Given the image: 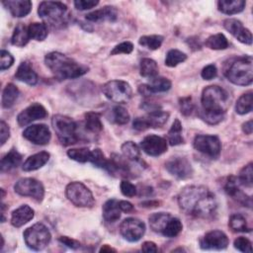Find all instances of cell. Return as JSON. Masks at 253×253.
I'll return each mask as SVG.
<instances>
[{
  "label": "cell",
  "instance_id": "cell-8",
  "mask_svg": "<svg viewBox=\"0 0 253 253\" xmlns=\"http://www.w3.org/2000/svg\"><path fill=\"white\" fill-rule=\"evenodd\" d=\"M67 199L76 207L91 208L95 204V199L91 191L81 182L69 183L65 188Z\"/></svg>",
  "mask_w": 253,
  "mask_h": 253
},
{
  "label": "cell",
  "instance_id": "cell-51",
  "mask_svg": "<svg viewBox=\"0 0 253 253\" xmlns=\"http://www.w3.org/2000/svg\"><path fill=\"white\" fill-rule=\"evenodd\" d=\"M133 50V44L130 42H123L119 44H117L112 50H111V54L112 55H116V54H120V53H125V54H128Z\"/></svg>",
  "mask_w": 253,
  "mask_h": 253
},
{
  "label": "cell",
  "instance_id": "cell-32",
  "mask_svg": "<svg viewBox=\"0 0 253 253\" xmlns=\"http://www.w3.org/2000/svg\"><path fill=\"white\" fill-rule=\"evenodd\" d=\"M19 94V89L13 83H8L2 92V107L5 109L11 108L18 99Z\"/></svg>",
  "mask_w": 253,
  "mask_h": 253
},
{
  "label": "cell",
  "instance_id": "cell-3",
  "mask_svg": "<svg viewBox=\"0 0 253 253\" xmlns=\"http://www.w3.org/2000/svg\"><path fill=\"white\" fill-rule=\"evenodd\" d=\"M44 63L51 73L59 80L75 79L84 75L89 70L86 65L81 64L58 51L48 52L44 56Z\"/></svg>",
  "mask_w": 253,
  "mask_h": 253
},
{
  "label": "cell",
  "instance_id": "cell-13",
  "mask_svg": "<svg viewBox=\"0 0 253 253\" xmlns=\"http://www.w3.org/2000/svg\"><path fill=\"white\" fill-rule=\"evenodd\" d=\"M120 232L126 240L136 242L145 233V223L138 218L127 217L120 224Z\"/></svg>",
  "mask_w": 253,
  "mask_h": 253
},
{
  "label": "cell",
  "instance_id": "cell-35",
  "mask_svg": "<svg viewBox=\"0 0 253 253\" xmlns=\"http://www.w3.org/2000/svg\"><path fill=\"white\" fill-rule=\"evenodd\" d=\"M182 129L183 128L180 121L178 119H175L171 126V128L167 133V142L170 145H179L184 142V138L182 136Z\"/></svg>",
  "mask_w": 253,
  "mask_h": 253
},
{
  "label": "cell",
  "instance_id": "cell-14",
  "mask_svg": "<svg viewBox=\"0 0 253 253\" xmlns=\"http://www.w3.org/2000/svg\"><path fill=\"white\" fill-rule=\"evenodd\" d=\"M165 169L178 179H187L193 174V168L189 160L180 156L169 158L165 162Z\"/></svg>",
  "mask_w": 253,
  "mask_h": 253
},
{
  "label": "cell",
  "instance_id": "cell-2",
  "mask_svg": "<svg viewBox=\"0 0 253 253\" xmlns=\"http://www.w3.org/2000/svg\"><path fill=\"white\" fill-rule=\"evenodd\" d=\"M201 104L199 117L209 125H217L223 120L229 106V96L217 85L207 86L202 92Z\"/></svg>",
  "mask_w": 253,
  "mask_h": 253
},
{
  "label": "cell",
  "instance_id": "cell-36",
  "mask_svg": "<svg viewBox=\"0 0 253 253\" xmlns=\"http://www.w3.org/2000/svg\"><path fill=\"white\" fill-rule=\"evenodd\" d=\"M147 85V88L151 95L155 93H161L166 92L171 88V81L168 78L156 76L152 79H150V82Z\"/></svg>",
  "mask_w": 253,
  "mask_h": 253
},
{
  "label": "cell",
  "instance_id": "cell-40",
  "mask_svg": "<svg viewBox=\"0 0 253 253\" xmlns=\"http://www.w3.org/2000/svg\"><path fill=\"white\" fill-rule=\"evenodd\" d=\"M228 225L230 229L234 232H248L250 227L247 224L246 218L240 213H234L229 217Z\"/></svg>",
  "mask_w": 253,
  "mask_h": 253
},
{
  "label": "cell",
  "instance_id": "cell-33",
  "mask_svg": "<svg viewBox=\"0 0 253 253\" xmlns=\"http://www.w3.org/2000/svg\"><path fill=\"white\" fill-rule=\"evenodd\" d=\"M84 126L90 132L98 133L103 129L100 115L95 112H88L84 115Z\"/></svg>",
  "mask_w": 253,
  "mask_h": 253
},
{
  "label": "cell",
  "instance_id": "cell-17",
  "mask_svg": "<svg viewBox=\"0 0 253 253\" xmlns=\"http://www.w3.org/2000/svg\"><path fill=\"white\" fill-rule=\"evenodd\" d=\"M140 147L147 155L159 156L167 151L168 142L164 137L150 134L141 140Z\"/></svg>",
  "mask_w": 253,
  "mask_h": 253
},
{
  "label": "cell",
  "instance_id": "cell-56",
  "mask_svg": "<svg viewBox=\"0 0 253 253\" xmlns=\"http://www.w3.org/2000/svg\"><path fill=\"white\" fill-rule=\"evenodd\" d=\"M9 137H10L9 126L3 120H1V123H0V144L3 145Z\"/></svg>",
  "mask_w": 253,
  "mask_h": 253
},
{
  "label": "cell",
  "instance_id": "cell-19",
  "mask_svg": "<svg viewBox=\"0 0 253 253\" xmlns=\"http://www.w3.org/2000/svg\"><path fill=\"white\" fill-rule=\"evenodd\" d=\"M223 28L240 42L245 44L252 43L251 32L247 28H245L239 20L226 19L223 21Z\"/></svg>",
  "mask_w": 253,
  "mask_h": 253
},
{
  "label": "cell",
  "instance_id": "cell-9",
  "mask_svg": "<svg viewBox=\"0 0 253 253\" xmlns=\"http://www.w3.org/2000/svg\"><path fill=\"white\" fill-rule=\"evenodd\" d=\"M103 94L112 102L124 104L127 103L132 97L130 85L123 80H111L102 87Z\"/></svg>",
  "mask_w": 253,
  "mask_h": 253
},
{
  "label": "cell",
  "instance_id": "cell-49",
  "mask_svg": "<svg viewBox=\"0 0 253 253\" xmlns=\"http://www.w3.org/2000/svg\"><path fill=\"white\" fill-rule=\"evenodd\" d=\"M234 247L241 251V252H245V253H251L252 252V243L251 241L243 236L237 237L234 242H233Z\"/></svg>",
  "mask_w": 253,
  "mask_h": 253
},
{
  "label": "cell",
  "instance_id": "cell-1",
  "mask_svg": "<svg viewBox=\"0 0 253 253\" xmlns=\"http://www.w3.org/2000/svg\"><path fill=\"white\" fill-rule=\"evenodd\" d=\"M178 205L187 214L209 218L215 214L217 202L215 196L205 186L184 187L178 194Z\"/></svg>",
  "mask_w": 253,
  "mask_h": 253
},
{
  "label": "cell",
  "instance_id": "cell-39",
  "mask_svg": "<svg viewBox=\"0 0 253 253\" xmlns=\"http://www.w3.org/2000/svg\"><path fill=\"white\" fill-rule=\"evenodd\" d=\"M206 46H208L211 49L214 50H221L225 49L228 47L229 42L226 39V37L223 34H215L212 36H210L206 42H205Z\"/></svg>",
  "mask_w": 253,
  "mask_h": 253
},
{
  "label": "cell",
  "instance_id": "cell-50",
  "mask_svg": "<svg viewBox=\"0 0 253 253\" xmlns=\"http://www.w3.org/2000/svg\"><path fill=\"white\" fill-rule=\"evenodd\" d=\"M180 111L184 116H189L194 111V103L191 97H183L179 100Z\"/></svg>",
  "mask_w": 253,
  "mask_h": 253
},
{
  "label": "cell",
  "instance_id": "cell-21",
  "mask_svg": "<svg viewBox=\"0 0 253 253\" xmlns=\"http://www.w3.org/2000/svg\"><path fill=\"white\" fill-rule=\"evenodd\" d=\"M129 160L126 159L124 155L112 154L111 158L108 159L105 170H107L110 174L122 177H129L131 174V167L129 165Z\"/></svg>",
  "mask_w": 253,
  "mask_h": 253
},
{
  "label": "cell",
  "instance_id": "cell-15",
  "mask_svg": "<svg viewBox=\"0 0 253 253\" xmlns=\"http://www.w3.org/2000/svg\"><path fill=\"white\" fill-rule=\"evenodd\" d=\"M200 247L204 250H222L229 243L227 235L221 230L207 232L199 241Z\"/></svg>",
  "mask_w": 253,
  "mask_h": 253
},
{
  "label": "cell",
  "instance_id": "cell-31",
  "mask_svg": "<svg viewBox=\"0 0 253 253\" xmlns=\"http://www.w3.org/2000/svg\"><path fill=\"white\" fill-rule=\"evenodd\" d=\"M171 214L168 212H154L149 217V225L151 229L157 233H162L167 222L171 218Z\"/></svg>",
  "mask_w": 253,
  "mask_h": 253
},
{
  "label": "cell",
  "instance_id": "cell-55",
  "mask_svg": "<svg viewBox=\"0 0 253 253\" xmlns=\"http://www.w3.org/2000/svg\"><path fill=\"white\" fill-rule=\"evenodd\" d=\"M99 4V1H95V0H76L74 1V6L76 9L78 10H88L91 9L95 6H97Z\"/></svg>",
  "mask_w": 253,
  "mask_h": 253
},
{
  "label": "cell",
  "instance_id": "cell-58",
  "mask_svg": "<svg viewBox=\"0 0 253 253\" xmlns=\"http://www.w3.org/2000/svg\"><path fill=\"white\" fill-rule=\"evenodd\" d=\"M141 250L143 252L149 253V252H157L158 248H157V246H156V244L154 242H152V241H145L141 245Z\"/></svg>",
  "mask_w": 253,
  "mask_h": 253
},
{
  "label": "cell",
  "instance_id": "cell-20",
  "mask_svg": "<svg viewBox=\"0 0 253 253\" xmlns=\"http://www.w3.org/2000/svg\"><path fill=\"white\" fill-rule=\"evenodd\" d=\"M46 116H47V112L45 108L39 103H34L29 107H27L25 110H23L17 116V122L19 126H25L31 124L32 122L44 119Z\"/></svg>",
  "mask_w": 253,
  "mask_h": 253
},
{
  "label": "cell",
  "instance_id": "cell-62",
  "mask_svg": "<svg viewBox=\"0 0 253 253\" xmlns=\"http://www.w3.org/2000/svg\"><path fill=\"white\" fill-rule=\"evenodd\" d=\"M116 252V249H114V248H112V247H110L109 245H103L101 248H100V252Z\"/></svg>",
  "mask_w": 253,
  "mask_h": 253
},
{
  "label": "cell",
  "instance_id": "cell-10",
  "mask_svg": "<svg viewBox=\"0 0 253 253\" xmlns=\"http://www.w3.org/2000/svg\"><path fill=\"white\" fill-rule=\"evenodd\" d=\"M193 145L196 150L212 159H216L221 151V143L216 135L198 134L194 138Z\"/></svg>",
  "mask_w": 253,
  "mask_h": 253
},
{
  "label": "cell",
  "instance_id": "cell-46",
  "mask_svg": "<svg viewBox=\"0 0 253 253\" xmlns=\"http://www.w3.org/2000/svg\"><path fill=\"white\" fill-rule=\"evenodd\" d=\"M239 183L241 186L251 188L253 185V168L252 163H248L245 165L239 172V175L237 177Z\"/></svg>",
  "mask_w": 253,
  "mask_h": 253
},
{
  "label": "cell",
  "instance_id": "cell-27",
  "mask_svg": "<svg viewBox=\"0 0 253 253\" xmlns=\"http://www.w3.org/2000/svg\"><path fill=\"white\" fill-rule=\"evenodd\" d=\"M103 217L107 222H115L121 217V209L119 206V201L116 199L108 200L102 209Z\"/></svg>",
  "mask_w": 253,
  "mask_h": 253
},
{
  "label": "cell",
  "instance_id": "cell-24",
  "mask_svg": "<svg viewBox=\"0 0 253 253\" xmlns=\"http://www.w3.org/2000/svg\"><path fill=\"white\" fill-rule=\"evenodd\" d=\"M16 79L19 81H22L28 85L34 86L38 83V74L34 70L33 66L28 61H23L20 63V65L17 68V71L15 73Z\"/></svg>",
  "mask_w": 253,
  "mask_h": 253
},
{
  "label": "cell",
  "instance_id": "cell-60",
  "mask_svg": "<svg viewBox=\"0 0 253 253\" xmlns=\"http://www.w3.org/2000/svg\"><path fill=\"white\" fill-rule=\"evenodd\" d=\"M119 206L121 211L124 212H130L133 211L132 204L127 201H119Z\"/></svg>",
  "mask_w": 253,
  "mask_h": 253
},
{
  "label": "cell",
  "instance_id": "cell-22",
  "mask_svg": "<svg viewBox=\"0 0 253 253\" xmlns=\"http://www.w3.org/2000/svg\"><path fill=\"white\" fill-rule=\"evenodd\" d=\"M2 4L12 14V16L21 18L27 16L32 10V2L29 0H6Z\"/></svg>",
  "mask_w": 253,
  "mask_h": 253
},
{
  "label": "cell",
  "instance_id": "cell-4",
  "mask_svg": "<svg viewBox=\"0 0 253 253\" xmlns=\"http://www.w3.org/2000/svg\"><path fill=\"white\" fill-rule=\"evenodd\" d=\"M225 77L233 84L248 86L253 81V59L250 55L231 59L224 67Z\"/></svg>",
  "mask_w": 253,
  "mask_h": 253
},
{
  "label": "cell",
  "instance_id": "cell-44",
  "mask_svg": "<svg viewBox=\"0 0 253 253\" xmlns=\"http://www.w3.org/2000/svg\"><path fill=\"white\" fill-rule=\"evenodd\" d=\"M187 59L186 53L178 49H170L165 57V65L168 67H175L179 63L184 62Z\"/></svg>",
  "mask_w": 253,
  "mask_h": 253
},
{
  "label": "cell",
  "instance_id": "cell-38",
  "mask_svg": "<svg viewBox=\"0 0 253 253\" xmlns=\"http://www.w3.org/2000/svg\"><path fill=\"white\" fill-rule=\"evenodd\" d=\"M28 31L30 38L38 42H42L47 37V26L44 23H31L28 26Z\"/></svg>",
  "mask_w": 253,
  "mask_h": 253
},
{
  "label": "cell",
  "instance_id": "cell-7",
  "mask_svg": "<svg viewBox=\"0 0 253 253\" xmlns=\"http://www.w3.org/2000/svg\"><path fill=\"white\" fill-rule=\"evenodd\" d=\"M24 240L26 245L35 251L44 249L51 239V234L48 228L42 223H35L28 227L24 233Z\"/></svg>",
  "mask_w": 253,
  "mask_h": 253
},
{
  "label": "cell",
  "instance_id": "cell-37",
  "mask_svg": "<svg viewBox=\"0 0 253 253\" xmlns=\"http://www.w3.org/2000/svg\"><path fill=\"white\" fill-rule=\"evenodd\" d=\"M139 73L142 77L152 79L158 75V65L155 60L151 58H143L140 61Z\"/></svg>",
  "mask_w": 253,
  "mask_h": 253
},
{
  "label": "cell",
  "instance_id": "cell-28",
  "mask_svg": "<svg viewBox=\"0 0 253 253\" xmlns=\"http://www.w3.org/2000/svg\"><path fill=\"white\" fill-rule=\"evenodd\" d=\"M245 1L243 0H220L217 2L218 10L226 15H233L240 13L245 8Z\"/></svg>",
  "mask_w": 253,
  "mask_h": 253
},
{
  "label": "cell",
  "instance_id": "cell-59",
  "mask_svg": "<svg viewBox=\"0 0 253 253\" xmlns=\"http://www.w3.org/2000/svg\"><path fill=\"white\" fill-rule=\"evenodd\" d=\"M143 110H145L147 113H151L157 110H161V107L158 104H154V103H150V102H143L140 106Z\"/></svg>",
  "mask_w": 253,
  "mask_h": 253
},
{
  "label": "cell",
  "instance_id": "cell-23",
  "mask_svg": "<svg viewBox=\"0 0 253 253\" xmlns=\"http://www.w3.org/2000/svg\"><path fill=\"white\" fill-rule=\"evenodd\" d=\"M86 20L90 22H104V21H110L114 22L118 18V11L113 6H105L99 10H95L93 12H90L86 15Z\"/></svg>",
  "mask_w": 253,
  "mask_h": 253
},
{
  "label": "cell",
  "instance_id": "cell-16",
  "mask_svg": "<svg viewBox=\"0 0 253 253\" xmlns=\"http://www.w3.org/2000/svg\"><path fill=\"white\" fill-rule=\"evenodd\" d=\"M23 136L34 144L44 145L49 142L51 133L45 125H32L23 131Z\"/></svg>",
  "mask_w": 253,
  "mask_h": 253
},
{
  "label": "cell",
  "instance_id": "cell-12",
  "mask_svg": "<svg viewBox=\"0 0 253 253\" xmlns=\"http://www.w3.org/2000/svg\"><path fill=\"white\" fill-rule=\"evenodd\" d=\"M169 119V113L157 110L143 117H137L132 122V126L136 130H145L147 128H156L164 126Z\"/></svg>",
  "mask_w": 253,
  "mask_h": 253
},
{
  "label": "cell",
  "instance_id": "cell-54",
  "mask_svg": "<svg viewBox=\"0 0 253 253\" xmlns=\"http://www.w3.org/2000/svg\"><path fill=\"white\" fill-rule=\"evenodd\" d=\"M217 75V69L214 64H209L205 66L201 72V76L205 80H211Z\"/></svg>",
  "mask_w": 253,
  "mask_h": 253
},
{
  "label": "cell",
  "instance_id": "cell-42",
  "mask_svg": "<svg viewBox=\"0 0 253 253\" xmlns=\"http://www.w3.org/2000/svg\"><path fill=\"white\" fill-rule=\"evenodd\" d=\"M163 40H164V38L160 35H150V36L140 37L138 40V42L140 45H142L148 49L155 50L161 46Z\"/></svg>",
  "mask_w": 253,
  "mask_h": 253
},
{
  "label": "cell",
  "instance_id": "cell-29",
  "mask_svg": "<svg viewBox=\"0 0 253 253\" xmlns=\"http://www.w3.org/2000/svg\"><path fill=\"white\" fill-rule=\"evenodd\" d=\"M22 161V155L15 149L12 148L6 155L1 159V172H7L14 168H17Z\"/></svg>",
  "mask_w": 253,
  "mask_h": 253
},
{
  "label": "cell",
  "instance_id": "cell-41",
  "mask_svg": "<svg viewBox=\"0 0 253 253\" xmlns=\"http://www.w3.org/2000/svg\"><path fill=\"white\" fill-rule=\"evenodd\" d=\"M123 155L129 161H140L139 147L133 141H126L122 144Z\"/></svg>",
  "mask_w": 253,
  "mask_h": 253
},
{
  "label": "cell",
  "instance_id": "cell-53",
  "mask_svg": "<svg viewBox=\"0 0 253 253\" xmlns=\"http://www.w3.org/2000/svg\"><path fill=\"white\" fill-rule=\"evenodd\" d=\"M0 57H1V60H0V69L3 71L5 69H8L10 68L13 63H14V57L13 55L8 52L7 50H4L2 49L1 50V53H0Z\"/></svg>",
  "mask_w": 253,
  "mask_h": 253
},
{
  "label": "cell",
  "instance_id": "cell-6",
  "mask_svg": "<svg viewBox=\"0 0 253 253\" xmlns=\"http://www.w3.org/2000/svg\"><path fill=\"white\" fill-rule=\"evenodd\" d=\"M51 125L62 145L67 146L78 141L77 124L71 118L63 115H54L51 119Z\"/></svg>",
  "mask_w": 253,
  "mask_h": 253
},
{
  "label": "cell",
  "instance_id": "cell-47",
  "mask_svg": "<svg viewBox=\"0 0 253 253\" xmlns=\"http://www.w3.org/2000/svg\"><path fill=\"white\" fill-rule=\"evenodd\" d=\"M113 122L118 125H126L129 121V114L122 106H115L112 109Z\"/></svg>",
  "mask_w": 253,
  "mask_h": 253
},
{
  "label": "cell",
  "instance_id": "cell-34",
  "mask_svg": "<svg viewBox=\"0 0 253 253\" xmlns=\"http://www.w3.org/2000/svg\"><path fill=\"white\" fill-rule=\"evenodd\" d=\"M253 109V93L248 91L245 94L241 95L236 102L235 111L239 115H245L252 111Z\"/></svg>",
  "mask_w": 253,
  "mask_h": 253
},
{
  "label": "cell",
  "instance_id": "cell-43",
  "mask_svg": "<svg viewBox=\"0 0 253 253\" xmlns=\"http://www.w3.org/2000/svg\"><path fill=\"white\" fill-rule=\"evenodd\" d=\"M182 229H183V225H182L181 220L177 217L171 216V218L167 222V224L161 234L166 237L171 238V237L177 236L182 231Z\"/></svg>",
  "mask_w": 253,
  "mask_h": 253
},
{
  "label": "cell",
  "instance_id": "cell-11",
  "mask_svg": "<svg viewBox=\"0 0 253 253\" xmlns=\"http://www.w3.org/2000/svg\"><path fill=\"white\" fill-rule=\"evenodd\" d=\"M15 192L24 197H31L38 202H42L44 196L43 185L34 178L19 179L14 185Z\"/></svg>",
  "mask_w": 253,
  "mask_h": 253
},
{
  "label": "cell",
  "instance_id": "cell-18",
  "mask_svg": "<svg viewBox=\"0 0 253 253\" xmlns=\"http://www.w3.org/2000/svg\"><path fill=\"white\" fill-rule=\"evenodd\" d=\"M240 183L235 176H229L225 182L224 185V191L225 193L231 197L233 200H235L237 203L241 204L244 207L251 208L252 206V200L250 196H247L241 189H240Z\"/></svg>",
  "mask_w": 253,
  "mask_h": 253
},
{
  "label": "cell",
  "instance_id": "cell-5",
  "mask_svg": "<svg viewBox=\"0 0 253 253\" xmlns=\"http://www.w3.org/2000/svg\"><path fill=\"white\" fill-rule=\"evenodd\" d=\"M38 14L45 25L51 28H62L67 25L70 13L65 4L58 1H42L39 5Z\"/></svg>",
  "mask_w": 253,
  "mask_h": 253
},
{
  "label": "cell",
  "instance_id": "cell-57",
  "mask_svg": "<svg viewBox=\"0 0 253 253\" xmlns=\"http://www.w3.org/2000/svg\"><path fill=\"white\" fill-rule=\"evenodd\" d=\"M58 241L61 244L65 245V246H67L68 248H71V249H77V248L80 247L79 241H77L75 239H72V238H70L68 236H60L58 238Z\"/></svg>",
  "mask_w": 253,
  "mask_h": 253
},
{
  "label": "cell",
  "instance_id": "cell-52",
  "mask_svg": "<svg viewBox=\"0 0 253 253\" xmlns=\"http://www.w3.org/2000/svg\"><path fill=\"white\" fill-rule=\"evenodd\" d=\"M120 189H121V192L124 196L126 197H134L136 195V192H137V189L136 187L131 184L129 181L127 180H123L121 182V185H120Z\"/></svg>",
  "mask_w": 253,
  "mask_h": 253
},
{
  "label": "cell",
  "instance_id": "cell-26",
  "mask_svg": "<svg viewBox=\"0 0 253 253\" xmlns=\"http://www.w3.org/2000/svg\"><path fill=\"white\" fill-rule=\"evenodd\" d=\"M49 153L46 151H41L33 154L26 159V161L23 163L22 168L26 172L38 170L47 163V161L49 160Z\"/></svg>",
  "mask_w": 253,
  "mask_h": 253
},
{
  "label": "cell",
  "instance_id": "cell-61",
  "mask_svg": "<svg viewBox=\"0 0 253 253\" xmlns=\"http://www.w3.org/2000/svg\"><path fill=\"white\" fill-rule=\"evenodd\" d=\"M242 130L246 134H251L252 133V131H253V122H252V120L247 121L244 124H242Z\"/></svg>",
  "mask_w": 253,
  "mask_h": 253
},
{
  "label": "cell",
  "instance_id": "cell-25",
  "mask_svg": "<svg viewBox=\"0 0 253 253\" xmlns=\"http://www.w3.org/2000/svg\"><path fill=\"white\" fill-rule=\"evenodd\" d=\"M35 211L28 205H22L11 213V223L15 227H21L34 218Z\"/></svg>",
  "mask_w": 253,
  "mask_h": 253
},
{
  "label": "cell",
  "instance_id": "cell-48",
  "mask_svg": "<svg viewBox=\"0 0 253 253\" xmlns=\"http://www.w3.org/2000/svg\"><path fill=\"white\" fill-rule=\"evenodd\" d=\"M93 165H95L96 167L99 168H103L105 169L108 159L105 157L104 153L102 152L101 149L96 148L94 150L91 151V156H90V160H89Z\"/></svg>",
  "mask_w": 253,
  "mask_h": 253
},
{
  "label": "cell",
  "instance_id": "cell-45",
  "mask_svg": "<svg viewBox=\"0 0 253 253\" xmlns=\"http://www.w3.org/2000/svg\"><path fill=\"white\" fill-rule=\"evenodd\" d=\"M67 155L70 159L80 162V163H85L90 160L91 156V150L88 149L87 147H81V148H72L67 151Z\"/></svg>",
  "mask_w": 253,
  "mask_h": 253
},
{
  "label": "cell",
  "instance_id": "cell-30",
  "mask_svg": "<svg viewBox=\"0 0 253 253\" xmlns=\"http://www.w3.org/2000/svg\"><path fill=\"white\" fill-rule=\"evenodd\" d=\"M30 39L31 38H30V35H29L28 27L25 26L24 24L20 23L14 29V32H13V35H12V38H11V43L13 45L23 47L29 42Z\"/></svg>",
  "mask_w": 253,
  "mask_h": 253
}]
</instances>
